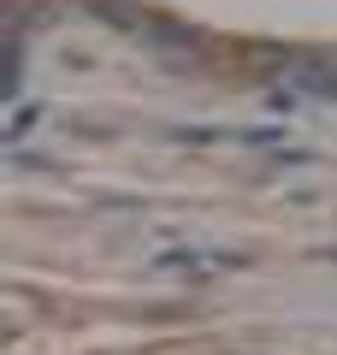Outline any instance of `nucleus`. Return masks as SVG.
<instances>
[{
	"label": "nucleus",
	"mask_w": 337,
	"mask_h": 355,
	"mask_svg": "<svg viewBox=\"0 0 337 355\" xmlns=\"http://www.w3.org/2000/svg\"><path fill=\"white\" fill-rule=\"evenodd\" d=\"M249 266L243 249H166L154 254V272H172V279H219V272H237Z\"/></svg>",
	"instance_id": "obj_1"
},
{
	"label": "nucleus",
	"mask_w": 337,
	"mask_h": 355,
	"mask_svg": "<svg viewBox=\"0 0 337 355\" xmlns=\"http://www.w3.org/2000/svg\"><path fill=\"white\" fill-rule=\"evenodd\" d=\"M284 77L308 95H337V53H290Z\"/></svg>",
	"instance_id": "obj_2"
},
{
	"label": "nucleus",
	"mask_w": 337,
	"mask_h": 355,
	"mask_svg": "<svg viewBox=\"0 0 337 355\" xmlns=\"http://www.w3.org/2000/svg\"><path fill=\"white\" fill-rule=\"evenodd\" d=\"M331 261H337V249H331Z\"/></svg>",
	"instance_id": "obj_3"
}]
</instances>
